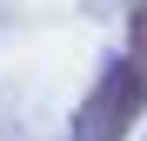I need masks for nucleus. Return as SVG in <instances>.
I'll return each instance as SVG.
<instances>
[{"mask_svg":"<svg viewBox=\"0 0 147 141\" xmlns=\"http://www.w3.org/2000/svg\"><path fill=\"white\" fill-rule=\"evenodd\" d=\"M127 34H134V67L147 74V0H140V7L127 14Z\"/></svg>","mask_w":147,"mask_h":141,"instance_id":"2","label":"nucleus"},{"mask_svg":"<svg viewBox=\"0 0 147 141\" xmlns=\"http://www.w3.org/2000/svg\"><path fill=\"white\" fill-rule=\"evenodd\" d=\"M147 108V74L127 61V67H107L100 87H94V101L80 108V128H74V141H120Z\"/></svg>","mask_w":147,"mask_h":141,"instance_id":"1","label":"nucleus"}]
</instances>
